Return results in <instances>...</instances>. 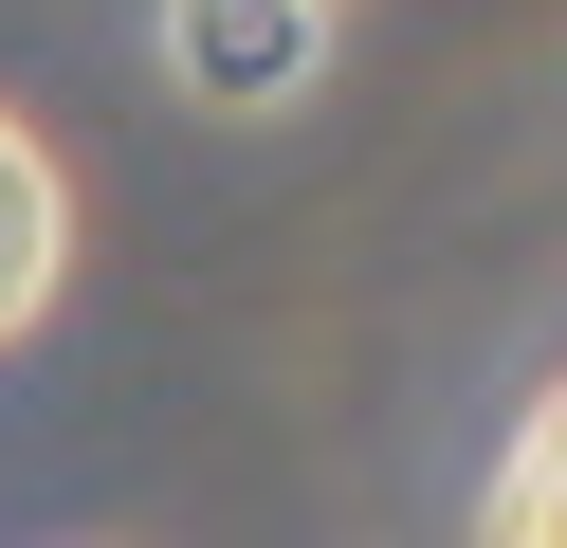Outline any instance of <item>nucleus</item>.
<instances>
[{
	"label": "nucleus",
	"instance_id": "f257e3e1",
	"mask_svg": "<svg viewBox=\"0 0 567 548\" xmlns=\"http://www.w3.org/2000/svg\"><path fill=\"white\" fill-rule=\"evenodd\" d=\"M165 73L202 110H293L330 73V0H165Z\"/></svg>",
	"mask_w": 567,
	"mask_h": 548
},
{
	"label": "nucleus",
	"instance_id": "f03ea898",
	"mask_svg": "<svg viewBox=\"0 0 567 548\" xmlns=\"http://www.w3.org/2000/svg\"><path fill=\"white\" fill-rule=\"evenodd\" d=\"M55 275H74V183H55V146L0 110V348L55 311Z\"/></svg>",
	"mask_w": 567,
	"mask_h": 548
},
{
	"label": "nucleus",
	"instance_id": "7ed1b4c3",
	"mask_svg": "<svg viewBox=\"0 0 567 548\" xmlns=\"http://www.w3.org/2000/svg\"><path fill=\"white\" fill-rule=\"evenodd\" d=\"M476 548H567V384L513 421V457H494V494H476Z\"/></svg>",
	"mask_w": 567,
	"mask_h": 548
}]
</instances>
